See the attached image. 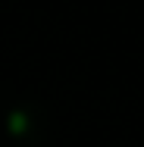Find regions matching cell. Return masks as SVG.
Here are the masks:
<instances>
[{
	"mask_svg": "<svg viewBox=\"0 0 144 147\" xmlns=\"http://www.w3.org/2000/svg\"><path fill=\"white\" fill-rule=\"evenodd\" d=\"M3 131L16 144H41L47 135V113L34 100H13L3 110Z\"/></svg>",
	"mask_w": 144,
	"mask_h": 147,
	"instance_id": "1",
	"label": "cell"
}]
</instances>
